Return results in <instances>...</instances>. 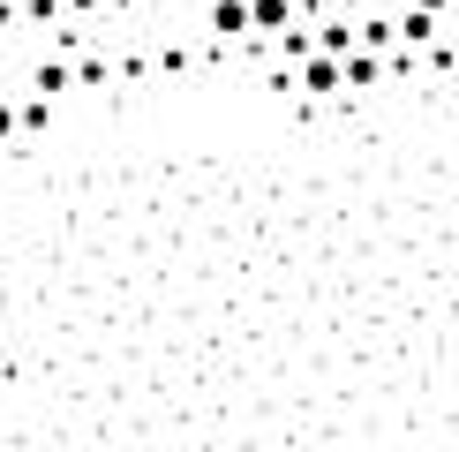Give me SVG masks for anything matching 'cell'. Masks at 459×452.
I'll list each match as a JSON object with an SVG mask.
<instances>
[{
	"label": "cell",
	"instance_id": "cell-4",
	"mask_svg": "<svg viewBox=\"0 0 459 452\" xmlns=\"http://www.w3.org/2000/svg\"><path fill=\"white\" fill-rule=\"evenodd\" d=\"M68 83H75L68 61H38V68H30V99H61Z\"/></svg>",
	"mask_w": 459,
	"mask_h": 452
},
{
	"label": "cell",
	"instance_id": "cell-9",
	"mask_svg": "<svg viewBox=\"0 0 459 452\" xmlns=\"http://www.w3.org/2000/svg\"><path fill=\"white\" fill-rule=\"evenodd\" d=\"M414 8H422V15H437V8H452V0H414Z\"/></svg>",
	"mask_w": 459,
	"mask_h": 452
},
{
	"label": "cell",
	"instance_id": "cell-5",
	"mask_svg": "<svg viewBox=\"0 0 459 452\" xmlns=\"http://www.w3.org/2000/svg\"><path fill=\"white\" fill-rule=\"evenodd\" d=\"M339 83H347V91H369V83H377V53H361V46H354L347 61H339Z\"/></svg>",
	"mask_w": 459,
	"mask_h": 452
},
{
	"label": "cell",
	"instance_id": "cell-8",
	"mask_svg": "<svg viewBox=\"0 0 459 452\" xmlns=\"http://www.w3.org/2000/svg\"><path fill=\"white\" fill-rule=\"evenodd\" d=\"M8 143H15V99L0 91V151H8Z\"/></svg>",
	"mask_w": 459,
	"mask_h": 452
},
{
	"label": "cell",
	"instance_id": "cell-3",
	"mask_svg": "<svg viewBox=\"0 0 459 452\" xmlns=\"http://www.w3.org/2000/svg\"><path fill=\"white\" fill-rule=\"evenodd\" d=\"M286 23H294V8H286V0H248V30H264V38H279Z\"/></svg>",
	"mask_w": 459,
	"mask_h": 452
},
{
	"label": "cell",
	"instance_id": "cell-7",
	"mask_svg": "<svg viewBox=\"0 0 459 452\" xmlns=\"http://www.w3.org/2000/svg\"><path fill=\"white\" fill-rule=\"evenodd\" d=\"M399 38H407V46H429V38H437V15L407 8V23H399Z\"/></svg>",
	"mask_w": 459,
	"mask_h": 452
},
{
	"label": "cell",
	"instance_id": "cell-2",
	"mask_svg": "<svg viewBox=\"0 0 459 452\" xmlns=\"http://www.w3.org/2000/svg\"><path fill=\"white\" fill-rule=\"evenodd\" d=\"M212 38H248V0H212Z\"/></svg>",
	"mask_w": 459,
	"mask_h": 452
},
{
	"label": "cell",
	"instance_id": "cell-6",
	"mask_svg": "<svg viewBox=\"0 0 459 452\" xmlns=\"http://www.w3.org/2000/svg\"><path fill=\"white\" fill-rule=\"evenodd\" d=\"M309 46H316V53H332V61H347V53H354V30H347V23H324Z\"/></svg>",
	"mask_w": 459,
	"mask_h": 452
},
{
	"label": "cell",
	"instance_id": "cell-1",
	"mask_svg": "<svg viewBox=\"0 0 459 452\" xmlns=\"http://www.w3.org/2000/svg\"><path fill=\"white\" fill-rule=\"evenodd\" d=\"M301 91H309V99H332V91H347V83H339V61H332V53H309V61H301Z\"/></svg>",
	"mask_w": 459,
	"mask_h": 452
}]
</instances>
